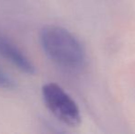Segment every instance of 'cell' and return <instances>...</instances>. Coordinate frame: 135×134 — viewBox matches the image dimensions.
<instances>
[{
    "label": "cell",
    "mask_w": 135,
    "mask_h": 134,
    "mask_svg": "<svg viewBox=\"0 0 135 134\" xmlns=\"http://www.w3.org/2000/svg\"><path fill=\"white\" fill-rule=\"evenodd\" d=\"M41 94L46 107L59 120L71 127L80 124L82 118L78 106L59 85L45 84Z\"/></svg>",
    "instance_id": "2"
},
{
    "label": "cell",
    "mask_w": 135,
    "mask_h": 134,
    "mask_svg": "<svg viewBox=\"0 0 135 134\" xmlns=\"http://www.w3.org/2000/svg\"><path fill=\"white\" fill-rule=\"evenodd\" d=\"M15 86V83L7 73L0 70V87L2 88H13Z\"/></svg>",
    "instance_id": "4"
},
{
    "label": "cell",
    "mask_w": 135,
    "mask_h": 134,
    "mask_svg": "<svg viewBox=\"0 0 135 134\" xmlns=\"http://www.w3.org/2000/svg\"><path fill=\"white\" fill-rule=\"evenodd\" d=\"M40 38L43 51L57 65L72 71L83 67L85 51L69 31L60 26L49 25L41 31Z\"/></svg>",
    "instance_id": "1"
},
{
    "label": "cell",
    "mask_w": 135,
    "mask_h": 134,
    "mask_svg": "<svg viewBox=\"0 0 135 134\" xmlns=\"http://www.w3.org/2000/svg\"><path fill=\"white\" fill-rule=\"evenodd\" d=\"M0 56L28 75L35 73V66L23 52L8 39L0 35Z\"/></svg>",
    "instance_id": "3"
}]
</instances>
